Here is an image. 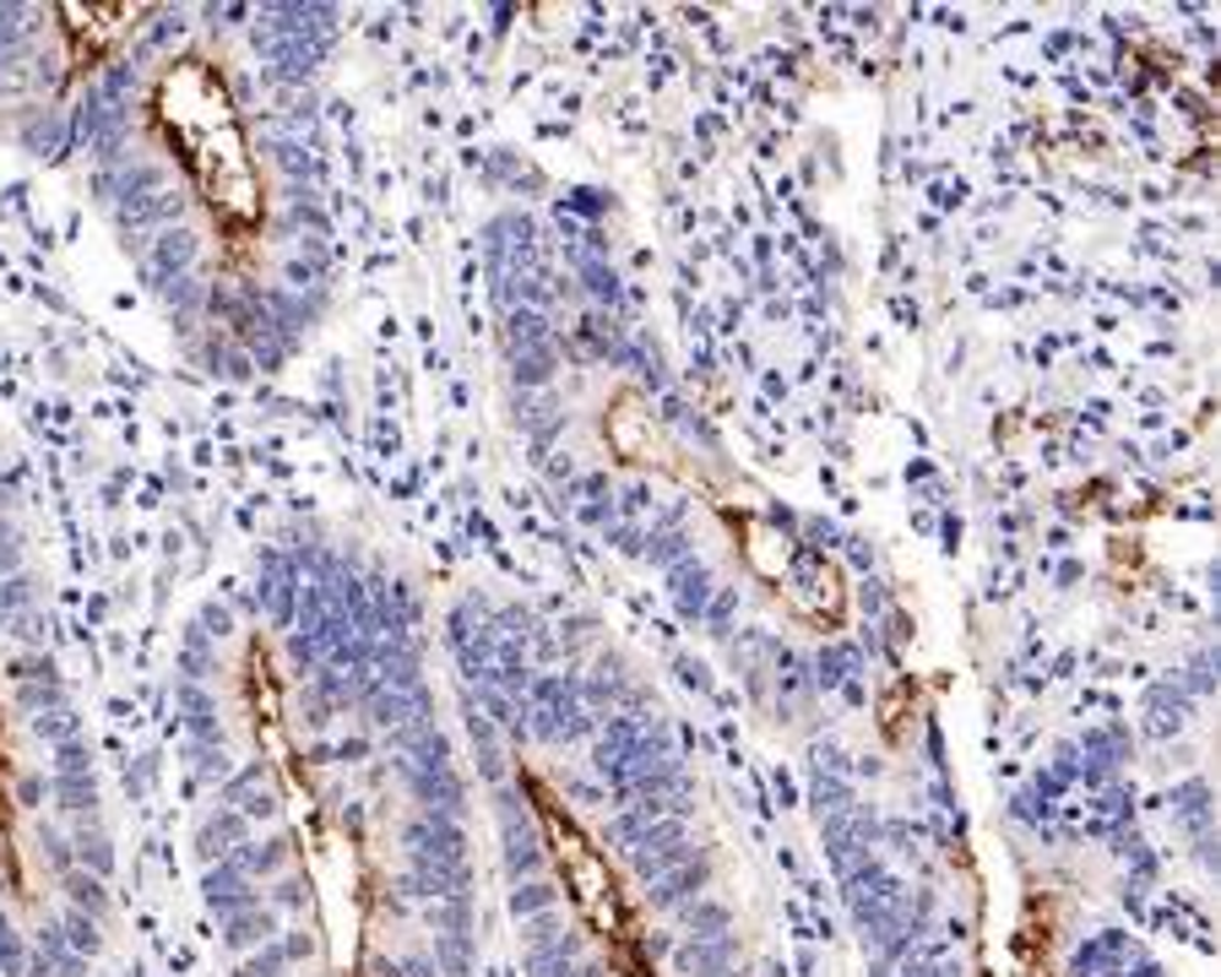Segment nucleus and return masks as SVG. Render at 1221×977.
Here are the masks:
<instances>
[{
    "instance_id": "1",
    "label": "nucleus",
    "mask_w": 1221,
    "mask_h": 977,
    "mask_svg": "<svg viewBox=\"0 0 1221 977\" xmlns=\"http://www.w3.org/2000/svg\"><path fill=\"white\" fill-rule=\"evenodd\" d=\"M299 592H304V576L293 570V559L282 548H262V576H256V609L277 630H293L299 620Z\"/></svg>"
},
{
    "instance_id": "2",
    "label": "nucleus",
    "mask_w": 1221,
    "mask_h": 977,
    "mask_svg": "<svg viewBox=\"0 0 1221 977\" xmlns=\"http://www.w3.org/2000/svg\"><path fill=\"white\" fill-rule=\"evenodd\" d=\"M196 256H201V240L190 234V229H164L158 240H153V251H147V262H142V271H147V282L153 288H164L169 277H179V271H196Z\"/></svg>"
},
{
    "instance_id": "3",
    "label": "nucleus",
    "mask_w": 1221,
    "mask_h": 977,
    "mask_svg": "<svg viewBox=\"0 0 1221 977\" xmlns=\"http://www.w3.org/2000/svg\"><path fill=\"white\" fill-rule=\"evenodd\" d=\"M16 136H22V147H27V153H38V158H60V153L71 147V125H66V120H60L55 109H38V114H27Z\"/></svg>"
},
{
    "instance_id": "4",
    "label": "nucleus",
    "mask_w": 1221,
    "mask_h": 977,
    "mask_svg": "<svg viewBox=\"0 0 1221 977\" xmlns=\"http://www.w3.org/2000/svg\"><path fill=\"white\" fill-rule=\"evenodd\" d=\"M179 218H185V196H179V190H158V196H147V201H136V207H120V223L136 229V234H142V229H158V234H164V229H175Z\"/></svg>"
},
{
    "instance_id": "5",
    "label": "nucleus",
    "mask_w": 1221,
    "mask_h": 977,
    "mask_svg": "<svg viewBox=\"0 0 1221 977\" xmlns=\"http://www.w3.org/2000/svg\"><path fill=\"white\" fill-rule=\"evenodd\" d=\"M668 581H674L679 614H685V620H700L706 603H711V570H706L700 559H679V565L668 570Z\"/></svg>"
},
{
    "instance_id": "6",
    "label": "nucleus",
    "mask_w": 1221,
    "mask_h": 977,
    "mask_svg": "<svg viewBox=\"0 0 1221 977\" xmlns=\"http://www.w3.org/2000/svg\"><path fill=\"white\" fill-rule=\"evenodd\" d=\"M548 343H554V326H548V315H543V310H532V304L506 310V348H511V354L548 348Z\"/></svg>"
},
{
    "instance_id": "7",
    "label": "nucleus",
    "mask_w": 1221,
    "mask_h": 977,
    "mask_svg": "<svg viewBox=\"0 0 1221 977\" xmlns=\"http://www.w3.org/2000/svg\"><path fill=\"white\" fill-rule=\"evenodd\" d=\"M554 369H559V337H554L548 348H526V354H511V380H517L522 391H543V386L554 380Z\"/></svg>"
},
{
    "instance_id": "8",
    "label": "nucleus",
    "mask_w": 1221,
    "mask_h": 977,
    "mask_svg": "<svg viewBox=\"0 0 1221 977\" xmlns=\"http://www.w3.org/2000/svg\"><path fill=\"white\" fill-rule=\"evenodd\" d=\"M646 559H652V565H663V570H674L679 559H690V533H679V528H674V517H668L663 528H652V533H646Z\"/></svg>"
},
{
    "instance_id": "9",
    "label": "nucleus",
    "mask_w": 1221,
    "mask_h": 977,
    "mask_svg": "<svg viewBox=\"0 0 1221 977\" xmlns=\"http://www.w3.org/2000/svg\"><path fill=\"white\" fill-rule=\"evenodd\" d=\"M576 271H581V282H587V293L598 299V304H619V277L603 256H576Z\"/></svg>"
},
{
    "instance_id": "10",
    "label": "nucleus",
    "mask_w": 1221,
    "mask_h": 977,
    "mask_svg": "<svg viewBox=\"0 0 1221 977\" xmlns=\"http://www.w3.org/2000/svg\"><path fill=\"white\" fill-rule=\"evenodd\" d=\"M27 609H33V581L16 570V576L0 581V624L16 620V614H27Z\"/></svg>"
},
{
    "instance_id": "11",
    "label": "nucleus",
    "mask_w": 1221,
    "mask_h": 977,
    "mask_svg": "<svg viewBox=\"0 0 1221 977\" xmlns=\"http://www.w3.org/2000/svg\"><path fill=\"white\" fill-rule=\"evenodd\" d=\"M201 630H207V635H218V641H223V635H229V630H234V614H229V603H207V609H201Z\"/></svg>"
},
{
    "instance_id": "12",
    "label": "nucleus",
    "mask_w": 1221,
    "mask_h": 977,
    "mask_svg": "<svg viewBox=\"0 0 1221 977\" xmlns=\"http://www.w3.org/2000/svg\"><path fill=\"white\" fill-rule=\"evenodd\" d=\"M0 576H16V543L0 533Z\"/></svg>"
}]
</instances>
